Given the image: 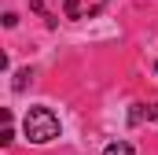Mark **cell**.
I'll return each instance as SVG.
<instances>
[{"instance_id": "cell-1", "label": "cell", "mask_w": 158, "mask_h": 155, "mask_svg": "<svg viewBox=\"0 0 158 155\" xmlns=\"http://www.w3.org/2000/svg\"><path fill=\"white\" fill-rule=\"evenodd\" d=\"M22 129L33 144H48V140L59 137V118H55L52 107H30L26 118H22Z\"/></svg>"}, {"instance_id": "cell-2", "label": "cell", "mask_w": 158, "mask_h": 155, "mask_svg": "<svg viewBox=\"0 0 158 155\" xmlns=\"http://www.w3.org/2000/svg\"><path fill=\"white\" fill-rule=\"evenodd\" d=\"M107 4L110 0H66L63 11H66V19H96Z\"/></svg>"}, {"instance_id": "cell-3", "label": "cell", "mask_w": 158, "mask_h": 155, "mask_svg": "<svg viewBox=\"0 0 158 155\" xmlns=\"http://www.w3.org/2000/svg\"><path fill=\"white\" fill-rule=\"evenodd\" d=\"M103 155H136V152H132V144H129V140H114V144H107V148H103Z\"/></svg>"}, {"instance_id": "cell-4", "label": "cell", "mask_w": 158, "mask_h": 155, "mask_svg": "<svg viewBox=\"0 0 158 155\" xmlns=\"http://www.w3.org/2000/svg\"><path fill=\"white\" fill-rule=\"evenodd\" d=\"M15 140V129H11V111H4V133H0V144H11Z\"/></svg>"}, {"instance_id": "cell-5", "label": "cell", "mask_w": 158, "mask_h": 155, "mask_svg": "<svg viewBox=\"0 0 158 155\" xmlns=\"http://www.w3.org/2000/svg\"><path fill=\"white\" fill-rule=\"evenodd\" d=\"M30 78H33V70H30V67H26V70H19V74H15V92H22Z\"/></svg>"}, {"instance_id": "cell-6", "label": "cell", "mask_w": 158, "mask_h": 155, "mask_svg": "<svg viewBox=\"0 0 158 155\" xmlns=\"http://www.w3.org/2000/svg\"><path fill=\"white\" fill-rule=\"evenodd\" d=\"M143 118H158V104H151V107H143Z\"/></svg>"}]
</instances>
